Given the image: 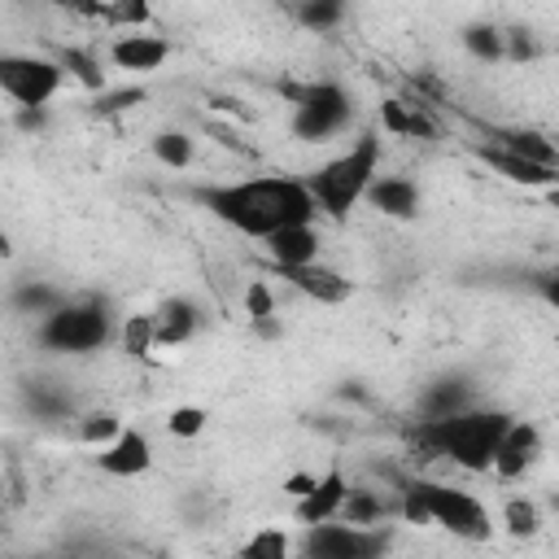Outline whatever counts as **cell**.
<instances>
[{
	"instance_id": "obj_1",
	"label": "cell",
	"mask_w": 559,
	"mask_h": 559,
	"mask_svg": "<svg viewBox=\"0 0 559 559\" xmlns=\"http://www.w3.org/2000/svg\"><path fill=\"white\" fill-rule=\"evenodd\" d=\"M192 197L227 227L245 231V236H271L288 223H314L319 205L306 188V179H288V175H253V179H236V183H205L192 188Z\"/></svg>"
},
{
	"instance_id": "obj_2",
	"label": "cell",
	"mask_w": 559,
	"mask_h": 559,
	"mask_svg": "<svg viewBox=\"0 0 559 559\" xmlns=\"http://www.w3.org/2000/svg\"><path fill=\"white\" fill-rule=\"evenodd\" d=\"M515 415L498 411V406H463L437 419H415L406 424V441L419 459H450L463 472H489L493 445L507 432Z\"/></svg>"
},
{
	"instance_id": "obj_3",
	"label": "cell",
	"mask_w": 559,
	"mask_h": 559,
	"mask_svg": "<svg viewBox=\"0 0 559 559\" xmlns=\"http://www.w3.org/2000/svg\"><path fill=\"white\" fill-rule=\"evenodd\" d=\"M376 170H380V135L367 127L341 157L323 162V166L306 179V188H310L319 214H328L332 223H345V214L362 201V192H367V183L376 179Z\"/></svg>"
},
{
	"instance_id": "obj_4",
	"label": "cell",
	"mask_w": 559,
	"mask_h": 559,
	"mask_svg": "<svg viewBox=\"0 0 559 559\" xmlns=\"http://www.w3.org/2000/svg\"><path fill=\"white\" fill-rule=\"evenodd\" d=\"M114 336V314H109V301L87 293V297H66L61 306H52L48 314H39V328H35V345L48 349V354H70V358H83V354H96L105 341Z\"/></svg>"
},
{
	"instance_id": "obj_5",
	"label": "cell",
	"mask_w": 559,
	"mask_h": 559,
	"mask_svg": "<svg viewBox=\"0 0 559 559\" xmlns=\"http://www.w3.org/2000/svg\"><path fill=\"white\" fill-rule=\"evenodd\" d=\"M354 118V100L341 83L323 79V83H310V87H293V122L288 131L306 144H323L332 135H341Z\"/></svg>"
},
{
	"instance_id": "obj_6",
	"label": "cell",
	"mask_w": 559,
	"mask_h": 559,
	"mask_svg": "<svg viewBox=\"0 0 559 559\" xmlns=\"http://www.w3.org/2000/svg\"><path fill=\"white\" fill-rule=\"evenodd\" d=\"M411 485H415V493L428 511V524H441L463 542H485L489 537V511L467 489H454V485H441V480H419V476Z\"/></svg>"
},
{
	"instance_id": "obj_7",
	"label": "cell",
	"mask_w": 559,
	"mask_h": 559,
	"mask_svg": "<svg viewBox=\"0 0 559 559\" xmlns=\"http://www.w3.org/2000/svg\"><path fill=\"white\" fill-rule=\"evenodd\" d=\"M393 542V533L384 524H332V520H319V524H306V537H301V550L310 559H376L384 555Z\"/></svg>"
},
{
	"instance_id": "obj_8",
	"label": "cell",
	"mask_w": 559,
	"mask_h": 559,
	"mask_svg": "<svg viewBox=\"0 0 559 559\" xmlns=\"http://www.w3.org/2000/svg\"><path fill=\"white\" fill-rule=\"evenodd\" d=\"M66 83V70L52 57L35 52H0V92L13 105H48Z\"/></svg>"
},
{
	"instance_id": "obj_9",
	"label": "cell",
	"mask_w": 559,
	"mask_h": 559,
	"mask_svg": "<svg viewBox=\"0 0 559 559\" xmlns=\"http://www.w3.org/2000/svg\"><path fill=\"white\" fill-rule=\"evenodd\" d=\"M537 454H542V432H537V424L511 419L507 432H502L498 445H493L489 467H493L502 480H515V476H524V472L537 463Z\"/></svg>"
},
{
	"instance_id": "obj_10",
	"label": "cell",
	"mask_w": 559,
	"mask_h": 559,
	"mask_svg": "<svg viewBox=\"0 0 559 559\" xmlns=\"http://www.w3.org/2000/svg\"><path fill=\"white\" fill-rule=\"evenodd\" d=\"M96 467H100L105 476H118V480L140 476V472H148V467H153V441H148L140 428H122L114 441H105V445H100Z\"/></svg>"
},
{
	"instance_id": "obj_11",
	"label": "cell",
	"mask_w": 559,
	"mask_h": 559,
	"mask_svg": "<svg viewBox=\"0 0 559 559\" xmlns=\"http://www.w3.org/2000/svg\"><path fill=\"white\" fill-rule=\"evenodd\" d=\"M472 153H476L489 170H498L502 179H511V183H524V188H555V183H559V166L528 162V157L507 153V148H498V144H472Z\"/></svg>"
},
{
	"instance_id": "obj_12",
	"label": "cell",
	"mask_w": 559,
	"mask_h": 559,
	"mask_svg": "<svg viewBox=\"0 0 559 559\" xmlns=\"http://www.w3.org/2000/svg\"><path fill=\"white\" fill-rule=\"evenodd\" d=\"M201 328V306L192 297H166L157 310H153V345L162 349H175V345H188Z\"/></svg>"
},
{
	"instance_id": "obj_13",
	"label": "cell",
	"mask_w": 559,
	"mask_h": 559,
	"mask_svg": "<svg viewBox=\"0 0 559 559\" xmlns=\"http://www.w3.org/2000/svg\"><path fill=\"white\" fill-rule=\"evenodd\" d=\"M362 201H371V210H380L384 218H415L419 205H424L415 179H406V175H380V170H376V179L367 183Z\"/></svg>"
},
{
	"instance_id": "obj_14",
	"label": "cell",
	"mask_w": 559,
	"mask_h": 559,
	"mask_svg": "<svg viewBox=\"0 0 559 559\" xmlns=\"http://www.w3.org/2000/svg\"><path fill=\"white\" fill-rule=\"evenodd\" d=\"M297 293H306V297H314V301H323V306H336V301H345L349 293H354V284L341 275V271H332V266H319V258L314 262H301V266H275Z\"/></svg>"
},
{
	"instance_id": "obj_15",
	"label": "cell",
	"mask_w": 559,
	"mask_h": 559,
	"mask_svg": "<svg viewBox=\"0 0 559 559\" xmlns=\"http://www.w3.org/2000/svg\"><path fill=\"white\" fill-rule=\"evenodd\" d=\"M262 245H266V258L275 266H301V262H314L319 258V245L323 240H319V227L314 223H288V227L262 236Z\"/></svg>"
},
{
	"instance_id": "obj_16",
	"label": "cell",
	"mask_w": 559,
	"mask_h": 559,
	"mask_svg": "<svg viewBox=\"0 0 559 559\" xmlns=\"http://www.w3.org/2000/svg\"><path fill=\"white\" fill-rule=\"evenodd\" d=\"M345 489H349V480H345V472L341 467H328L323 476H314V485L297 498V520L301 524H319V520H336V511H341V502H345Z\"/></svg>"
},
{
	"instance_id": "obj_17",
	"label": "cell",
	"mask_w": 559,
	"mask_h": 559,
	"mask_svg": "<svg viewBox=\"0 0 559 559\" xmlns=\"http://www.w3.org/2000/svg\"><path fill=\"white\" fill-rule=\"evenodd\" d=\"M22 406L35 415V419H70L74 415V393H70V384H61V380H48V376H26L22 384Z\"/></svg>"
},
{
	"instance_id": "obj_18",
	"label": "cell",
	"mask_w": 559,
	"mask_h": 559,
	"mask_svg": "<svg viewBox=\"0 0 559 559\" xmlns=\"http://www.w3.org/2000/svg\"><path fill=\"white\" fill-rule=\"evenodd\" d=\"M166 57H170V44H166L162 35H144V31L118 35V39L109 44V61H114L118 70H140V74H148V70H157Z\"/></svg>"
},
{
	"instance_id": "obj_19",
	"label": "cell",
	"mask_w": 559,
	"mask_h": 559,
	"mask_svg": "<svg viewBox=\"0 0 559 559\" xmlns=\"http://www.w3.org/2000/svg\"><path fill=\"white\" fill-rule=\"evenodd\" d=\"M472 406V380L467 376H437L432 384H424L419 393V415L424 419H437V415H450V411H463Z\"/></svg>"
},
{
	"instance_id": "obj_20",
	"label": "cell",
	"mask_w": 559,
	"mask_h": 559,
	"mask_svg": "<svg viewBox=\"0 0 559 559\" xmlns=\"http://www.w3.org/2000/svg\"><path fill=\"white\" fill-rule=\"evenodd\" d=\"M489 140L507 153H520L528 162H546V166H559V153H555V140L533 131V127H489Z\"/></svg>"
},
{
	"instance_id": "obj_21",
	"label": "cell",
	"mask_w": 559,
	"mask_h": 559,
	"mask_svg": "<svg viewBox=\"0 0 559 559\" xmlns=\"http://www.w3.org/2000/svg\"><path fill=\"white\" fill-rule=\"evenodd\" d=\"M341 520H349V524H384L389 515H397V498H389V493H380V489H345V502H341V511H336Z\"/></svg>"
},
{
	"instance_id": "obj_22",
	"label": "cell",
	"mask_w": 559,
	"mask_h": 559,
	"mask_svg": "<svg viewBox=\"0 0 559 559\" xmlns=\"http://www.w3.org/2000/svg\"><path fill=\"white\" fill-rule=\"evenodd\" d=\"M380 122L393 135H411V140H437L432 118L424 114V105H406V100H384L380 105Z\"/></svg>"
},
{
	"instance_id": "obj_23",
	"label": "cell",
	"mask_w": 559,
	"mask_h": 559,
	"mask_svg": "<svg viewBox=\"0 0 559 559\" xmlns=\"http://www.w3.org/2000/svg\"><path fill=\"white\" fill-rule=\"evenodd\" d=\"M66 301V293L57 288V284H48V280H22L13 293H9V310L13 314H48L52 306H61Z\"/></svg>"
},
{
	"instance_id": "obj_24",
	"label": "cell",
	"mask_w": 559,
	"mask_h": 559,
	"mask_svg": "<svg viewBox=\"0 0 559 559\" xmlns=\"http://www.w3.org/2000/svg\"><path fill=\"white\" fill-rule=\"evenodd\" d=\"M349 13V0H293V17L306 31H336Z\"/></svg>"
},
{
	"instance_id": "obj_25",
	"label": "cell",
	"mask_w": 559,
	"mask_h": 559,
	"mask_svg": "<svg viewBox=\"0 0 559 559\" xmlns=\"http://www.w3.org/2000/svg\"><path fill=\"white\" fill-rule=\"evenodd\" d=\"M57 66H61L70 79H79L87 92H100V87H105V66H100L96 52H87V48H61V52H57Z\"/></svg>"
},
{
	"instance_id": "obj_26",
	"label": "cell",
	"mask_w": 559,
	"mask_h": 559,
	"mask_svg": "<svg viewBox=\"0 0 559 559\" xmlns=\"http://www.w3.org/2000/svg\"><path fill=\"white\" fill-rule=\"evenodd\" d=\"M463 48L476 61H502V26H493V22H467L463 26Z\"/></svg>"
},
{
	"instance_id": "obj_27",
	"label": "cell",
	"mask_w": 559,
	"mask_h": 559,
	"mask_svg": "<svg viewBox=\"0 0 559 559\" xmlns=\"http://www.w3.org/2000/svg\"><path fill=\"white\" fill-rule=\"evenodd\" d=\"M118 349L127 358H140L153 349V314H127L118 328Z\"/></svg>"
},
{
	"instance_id": "obj_28",
	"label": "cell",
	"mask_w": 559,
	"mask_h": 559,
	"mask_svg": "<svg viewBox=\"0 0 559 559\" xmlns=\"http://www.w3.org/2000/svg\"><path fill=\"white\" fill-rule=\"evenodd\" d=\"M153 157L170 170H183V166H192V140L183 131H157L153 135Z\"/></svg>"
},
{
	"instance_id": "obj_29",
	"label": "cell",
	"mask_w": 559,
	"mask_h": 559,
	"mask_svg": "<svg viewBox=\"0 0 559 559\" xmlns=\"http://www.w3.org/2000/svg\"><path fill=\"white\" fill-rule=\"evenodd\" d=\"M100 17H105L109 26L140 31V26L153 17V0H105V4H100Z\"/></svg>"
},
{
	"instance_id": "obj_30",
	"label": "cell",
	"mask_w": 559,
	"mask_h": 559,
	"mask_svg": "<svg viewBox=\"0 0 559 559\" xmlns=\"http://www.w3.org/2000/svg\"><path fill=\"white\" fill-rule=\"evenodd\" d=\"M118 432H122V419L114 411H87V415H79V441H87V445H105Z\"/></svg>"
},
{
	"instance_id": "obj_31",
	"label": "cell",
	"mask_w": 559,
	"mask_h": 559,
	"mask_svg": "<svg viewBox=\"0 0 559 559\" xmlns=\"http://www.w3.org/2000/svg\"><path fill=\"white\" fill-rule=\"evenodd\" d=\"M502 524H507L511 537H533L537 524H542V515H537V507H533L528 498H507V507H502Z\"/></svg>"
},
{
	"instance_id": "obj_32",
	"label": "cell",
	"mask_w": 559,
	"mask_h": 559,
	"mask_svg": "<svg viewBox=\"0 0 559 559\" xmlns=\"http://www.w3.org/2000/svg\"><path fill=\"white\" fill-rule=\"evenodd\" d=\"M205 424H210V411H201V406H175V411L166 415V432H170V437H179V441L201 437V432H205Z\"/></svg>"
},
{
	"instance_id": "obj_33",
	"label": "cell",
	"mask_w": 559,
	"mask_h": 559,
	"mask_svg": "<svg viewBox=\"0 0 559 559\" xmlns=\"http://www.w3.org/2000/svg\"><path fill=\"white\" fill-rule=\"evenodd\" d=\"M537 52H542V44L533 39L528 26H507V31H502V57H511V61H533Z\"/></svg>"
},
{
	"instance_id": "obj_34",
	"label": "cell",
	"mask_w": 559,
	"mask_h": 559,
	"mask_svg": "<svg viewBox=\"0 0 559 559\" xmlns=\"http://www.w3.org/2000/svg\"><path fill=\"white\" fill-rule=\"evenodd\" d=\"M245 314H249V323H258V319H271V314H275V293H271V284H266V280H253V284L245 288Z\"/></svg>"
},
{
	"instance_id": "obj_35",
	"label": "cell",
	"mask_w": 559,
	"mask_h": 559,
	"mask_svg": "<svg viewBox=\"0 0 559 559\" xmlns=\"http://www.w3.org/2000/svg\"><path fill=\"white\" fill-rule=\"evenodd\" d=\"M288 550V537L280 533V528H266V533H258L253 542H245V555L249 559H280Z\"/></svg>"
},
{
	"instance_id": "obj_36",
	"label": "cell",
	"mask_w": 559,
	"mask_h": 559,
	"mask_svg": "<svg viewBox=\"0 0 559 559\" xmlns=\"http://www.w3.org/2000/svg\"><path fill=\"white\" fill-rule=\"evenodd\" d=\"M140 100H144V87H122V92H105V87H100L96 114H122V109H131V105H140Z\"/></svg>"
},
{
	"instance_id": "obj_37",
	"label": "cell",
	"mask_w": 559,
	"mask_h": 559,
	"mask_svg": "<svg viewBox=\"0 0 559 559\" xmlns=\"http://www.w3.org/2000/svg\"><path fill=\"white\" fill-rule=\"evenodd\" d=\"M17 127L22 131H44L48 127V105H17Z\"/></svg>"
},
{
	"instance_id": "obj_38",
	"label": "cell",
	"mask_w": 559,
	"mask_h": 559,
	"mask_svg": "<svg viewBox=\"0 0 559 559\" xmlns=\"http://www.w3.org/2000/svg\"><path fill=\"white\" fill-rule=\"evenodd\" d=\"M314 485V472H293L288 480H284V493H293V498H301L306 489Z\"/></svg>"
},
{
	"instance_id": "obj_39",
	"label": "cell",
	"mask_w": 559,
	"mask_h": 559,
	"mask_svg": "<svg viewBox=\"0 0 559 559\" xmlns=\"http://www.w3.org/2000/svg\"><path fill=\"white\" fill-rule=\"evenodd\" d=\"M9 253H13V245H9V236L0 231V258H9Z\"/></svg>"
}]
</instances>
